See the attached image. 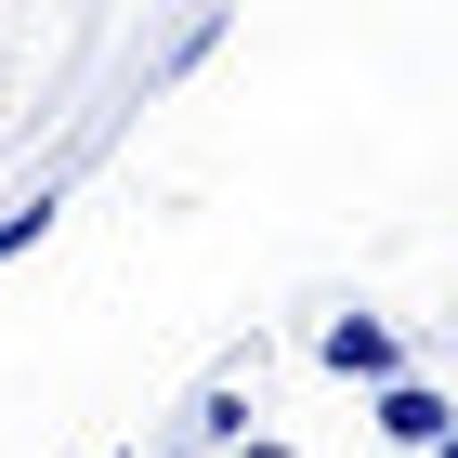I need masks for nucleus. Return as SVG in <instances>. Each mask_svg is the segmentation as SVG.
Listing matches in <instances>:
<instances>
[{"mask_svg": "<svg viewBox=\"0 0 458 458\" xmlns=\"http://www.w3.org/2000/svg\"><path fill=\"white\" fill-rule=\"evenodd\" d=\"M236 458H288V445H276V432H249V445H236Z\"/></svg>", "mask_w": 458, "mask_h": 458, "instance_id": "nucleus-6", "label": "nucleus"}, {"mask_svg": "<svg viewBox=\"0 0 458 458\" xmlns=\"http://www.w3.org/2000/svg\"><path fill=\"white\" fill-rule=\"evenodd\" d=\"M157 458H171V445H157Z\"/></svg>", "mask_w": 458, "mask_h": 458, "instance_id": "nucleus-9", "label": "nucleus"}, {"mask_svg": "<svg viewBox=\"0 0 458 458\" xmlns=\"http://www.w3.org/2000/svg\"><path fill=\"white\" fill-rule=\"evenodd\" d=\"M53 223H66V183H27V197L0 210V262H27V249L53 236Z\"/></svg>", "mask_w": 458, "mask_h": 458, "instance_id": "nucleus-5", "label": "nucleus"}, {"mask_svg": "<svg viewBox=\"0 0 458 458\" xmlns=\"http://www.w3.org/2000/svg\"><path fill=\"white\" fill-rule=\"evenodd\" d=\"M315 367L380 393V380H406V327H393V315H327V327H315Z\"/></svg>", "mask_w": 458, "mask_h": 458, "instance_id": "nucleus-2", "label": "nucleus"}, {"mask_svg": "<svg viewBox=\"0 0 458 458\" xmlns=\"http://www.w3.org/2000/svg\"><path fill=\"white\" fill-rule=\"evenodd\" d=\"M249 420H262V393H249V367H223V380H197V406L171 420V458H236Z\"/></svg>", "mask_w": 458, "mask_h": 458, "instance_id": "nucleus-1", "label": "nucleus"}, {"mask_svg": "<svg viewBox=\"0 0 458 458\" xmlns=\"http://www.w3.org/2000/svg\"><path fill=\"white\" fill-rule=\"evenodd\" d=\"M39 53H53V0H0V118L27 106V79H39Z\"/></svg>", "mask_w": 458, "mask_h": 458, "instance_id": "nucleus-4", "label": "nucleus"}, {"mask_svg": "<svg viewBox=\"0 0 458 458\" xmlns=\"http://www.w3.org/2000/svg\"><path fill=\"white\" fill-rule=\"evenodd\" d=\"M432 458H458V432H445V445H432Z\"/></svg>", "mask_w": 458, "mask_h": 458, "instance_id": "nucleus-7", "label": "nucleus"}, {"mask_svg": "<svg viewBox=\"0 0 458 458\" xmlns=\"http://www.w3.org/2000/svg\"><path fill=\"white\" fill-rule=\"evenodd\" d=\"M118 458H144V445H118Z\"/></svg>", "mask_w": 458, "mask_h": 458, "instance_id": "nucleus-8", "label": "nucleus"}, {"mask_svg": "<svg viewBox=\"0 0 458 458\" xmlns=\"http://www.w3.org/2000/svg\"><path fill=\"white\" fill-rule=\"evenodd\" d=\"M445 432H458V406L420 380V367H406V380H380V445H393V458H432Z\"/></svg>", "mask_w": 458, "mask_h": 458, "instance_id": "nucleus-3", "label": "nucleus"}]
</instances>
